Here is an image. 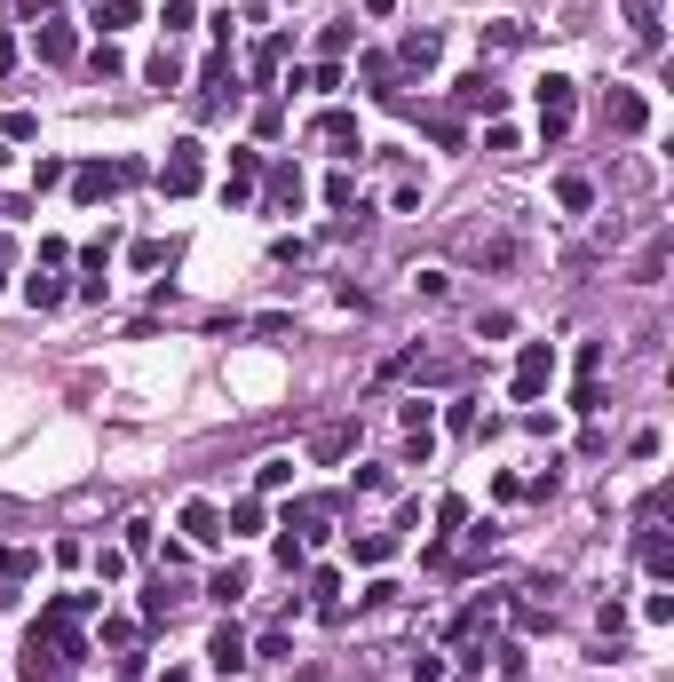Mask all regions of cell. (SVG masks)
<instances>
[{
	"label": "cell",
	"mask_w": 674,
	"mask_h": 682,
	"mask_svg": "<svg viewBox=\"0 0 674 682\" xmlns=\"http://www.w3.org/2000/svg\"><path fill=\"white\" fill-rule=\"evenodd\" d=\"M199 183H207V143H191V135H183V143H167V167H159V191H167V199H191Z\"/></svg>",
	"instance_id": "1"
},
{
	"label": "cell",
	"mask_w": 674,
	"mask_h": 682,
	"mask_svg": "<svg viewBox=\"0 0 674 682\" xmlns=\"http://www.w3.org/2000/svg\"><path fill=\"white\" fill-rule=\"evenodd\" d=\"M571 112H579L571 80H563V72H548V80H540V135H548V143H556V135H571Z\"/></svg>",
	"instance_id": "2"
},
{
	"label": "cell",
	"mask_w": 674,
	"mask_h": 682,
	"mask_svg": "<svg viewBox=\"0 0 674 682\" xmlns=\"http://www.w3.org/2000/svg\"><path fill=\"white\" fill-rule=\"evenodd\" d=\"M548 381H556V349H548V341H524V357H516V397L532 405Z\"/></svg>",
	"instance_id": "3"
},
{
	"label": "cell",
	"mask_w": 674,
	"mask_h": 682,
	"mask_svg": "<svg viewBox=\"0 0 674 682\" xmlns=\"http://www.w3.org/2000/svg\"><path fill=\"white\" fill-rule=\"evenodd\" d=\"M207 667H215V675H246V667H254V643H246L238 627H215V635H207Z\"/></svg>",
	"instance_id": "4"
},
{
	"label": "cell",
	"mask_w": 674,
	"mask_h": 682,
	"mask_svg": "<svg viewBox=\"0 0 674 682\" xmlns=\"http://www.w3.org/2000/svg\"><path fill=\"white\" fill-rule=\"evenodd\" d=\"M603 119H611L619 135H643V119H651V104H643V88H611V96H603Z\"/></svg>",
	"instance_id": "5"
},
{
	"label": "cell",
	"mask_w": 674,
	"mask_h": 682,
	"mask_svg": "<svg viewBox=\"0 0 674 682\" xmlns=\"http://www.w3.org/2000/svg\"><path fill=\"white\" fill-rule=\"evenodd\" d=\"M452 104H460V112H500V104H508V88H492L484 72H468V80H452Z\"/></svg>",
	"instance_id": "6"
},
{
	"label": "cell",
	"mask_w": 674,
	"mask_h": 682,
	"mask_svg": "<svg viewBox=\"0 0 674 682\" xmlns=\"http://www.w3.org/2000/svg\"><path fill=\"white\" fill-rule=\"evenodd\" d=\"M183 540L215 548V540H223V508H215V500H183Z\"/></svg>",
	"instance_id": "7"
},
{
	"label": "cell",
	"mask_w": 674,
	"mask_h": 682,
	"mask_svg": "<svg viewBox=\"0 0 674 682\" xmlns=\"http://www.w3.org/2000/svg\"><path fill=\"white\" fill-rule=\"evenodd\" d=\"M318 143L341 151V159H349V151H365V143H357V112H318Z\"/></svg>",
	"instance_id": "8"
},
{
	"label": "cell",
	"mask_w": 674,
	"mask_h": 682,
	"mask_svg": "<svg viewBox=\"0 0 674 682\" xmlns=\"http://www.w3.org/2000/svg\"><path fill=\"white\" fill-rule=\"evenodd\" d=\"M32 571H40V548H24V540H16V548H0V587H24Z\"/></svg>",
	"instance_id": "9"
},
{
	"label": "cell",
	"mask_w": 674,
	"mask_h": 682,
	"mask_svg": "<svg viewBox=\"0 0 674 682\" xmlns=\"http://www.w3.org/2000/svg\"><path fill=\"white\" fill-rule=\"evenodd\" d=\"M643 571H651V579H674V548H667L659 524H643Z\"/></svg>",
	"instance_id": "10"
},
{
	"label": "cell",
	"mask_w": 674,
	"mask_h": 682,
	"mask_svg": "<svg viewBox=\"0 0 674 682\" xmlns=\"http://www.w3.org/2000/svg\"><path fill=\"white\" fill-rule=\"evenodd\" d=\"M349 556L357 564H389L397 556V532H349Z\"/></svg>",
	"instance_id": "11"
},
{
	"label": "cell",
	"mask_w": 674,
	"mask_h": 682,
	"mask_svg": "<svg viewBox=\"0 0 674 682\" xmlns=\"http://www.w3.org/2000/svg\"><path fill=\"white\" fill-rule=\"evenodd\" d=\"M175 603H183V579H151L143 587V619H175Z\"/></svg>",
	"instance_id": "12"
},
{
	"label": "cell",
	"mask_w": 674,
	"mask_h": 682,
	"mask_svg": "<svg viewBox=\"0 0 674 682\" xmlns=\"http://www.w3.org/2000/svg\"><path fill=\"white\" fill-rule=\"evenodd\" d=\"M556 207L563 215H587V207H595V183H587V175H556Z\"/></svg>",
	"instance_id": "13"
},
{
	"label": "cell",
	"mask_w": 674,
	"mask_h": 682,
	"mask_svg": "<svg viewBox=\"0 0 674 682\" xmlns=\"http://www.w3.org/2000/svg\"><path fill=\"white\" fill-rule=\"evenodd\" d=\"M349 445H357V421H334V429H318V445H310V453H318V460H341Z\"/></svg>",
	"instance_id": "14"
},
{
	"label": "cell",
	"mask_w": 674,
	"mask_h": 682,
	"mask_svg": "<svg viewBox=\"0 0 674 682\" xmlns=\"http://www.w3.org/2000/svg\"><path fill=\"white\" fill-rule=\"evenodd\" d=\"M119 183V167H104V159H96V167H80V175H72V191H80V199H104V191H112Z\"/></svg>",
	"instance_id": "15"
},
{
	"label": "cell",
	"mask_w": 674,
	"mask_h": 682,
	"mask_svg": "<svg viewBox=\"0 0 674 682\" xmlns=\"http://www.w3.org/2000/svg\"><path fill=\"white\" fill-rule=\"evenodd\" d=\"M270 207H302V175L294 167H270Z\"/></svg>",
	"instance_id": "16"
},
{
	"label": "cell",
	"mask_w": 674,
	"mask_h": 682,
	"mask_svg": "<svg viewBox=\"0 0 674 682\" xmlns=\"http://www.w3.org/2000/svg\"><path fill=\"white\" fill-rule=\"evenodd\" d=\"M659 270H667V238H651V246L635 254V286H659Z\"/></svg>",
	"instance_id": "17"
},
{
	"label": "cell",
	"mask_w": 674,
	"mask_h": 682,
	"mask_svg": "<svg viewBox=\"0 0 674 682\" xmlns=\"http://www.w3.org/2000/svg\"><path fill=\"white\" fill-rule=\"evenodd\" d=\"M254 484H262V492H286V484H294V460H286V453H270L262 468H254Z\"/></svg>",
	"instance_id": "18"
},
{
	"label": "cell",
	"mask_w": 674,
	"mask_h": 682,
	"mask_svg": "<svg viewBox=\"0 0 674 682\" xmlns=\"http://www.w3.org/2000/svg\"><path fill=\"white\" fill-rule=\"evenodd\" d=\"M437 48H445L437 32H405V64H421V72H429V64H437Z\"/></svg>",
	"instance_id": "19"
},
{
	"label": "cell",
	"mask_w": 674,
	"mask_h": 682,
	"mask_svg": "<svg viewBox=\"0 0 674 682\" xmlns=\"http://www.w3.org/2000/svg\"><path fill=\"white\" fill-rule=\"evenodd\" d=\"M24 302H32V310H64V278H32Z\"/></svg>",
	"instance_id": "20"
},
{
	"label": "cell",
	"mask_w": 674,
	"mask_h": 682,
	"mask_svg": "<svg viewBox=\"0 0 674 682\" xmlns=\"http://www.w3.org/2000/svg\"><path fill=\"white\" fill-rule=\"evenodd\" d=\"M460 524H468V500H460V492H445V500H437V540H445V532H460Z\"/></svg>",
	"instance_id": "21"
},
{
	"label": "cell",
	"mask_w": 674,
	"mask_h": 682,
	"mask_svg": "<svg viewBox=\"0 0 674 682\" xmlns=\"http://www.w3.org/2000/svg\"><path fill=\"white\" fill-rule=\"evenodd\" d=\"M175 80H183V56L159 48V56H151V88H175Z\"/></svg>",
	"instance_id": "22"
},
{
	"label": "cell",
	"mask_w": 674,
	"mask_h": 682,
	"mask_svg": "<svg viewBox=\"0 0 674 682\" xmlns=\"http://www.w3.org/2000/svg\"><path fill=\"white\" fill-rule=\"evenodd\" d=\"M223 532H262V500H238L223 516Z\"/></svg>",
	"instance_id": "23"
},
{
	"label": "cell",
	"mask_w": 674,
	"mask_h": 682,
	"mask_svg": "<svg viewBox=\"0 0 674 682\" xmlns=\"http://www.w3.org/2000/svg\"><path fill=\"white\" fill-rule=\"evenodd\" d=\"M207 595H215V603H238V595H246V571H238V564L215 571V587H207Z\"/></svg>",
	"instance_id": "24"
},
{
	"label": "cell",
	"mask_w": 674,
	"mask_h": 682,
	"mask_svg": "<svg viewBox=\"0 0 674 682\" xmlns=\"http://www.w3.org/2000/svg\"><path fill=\"white\" fill-rule=\"evenodd\" d=\"M40 56H48V64H64V56H72V32H64V24H48V32H40Z\"/></svg>",
	"instance_id": "25"
},
{
	"label": "cell",
	"mask_w": 674,
	"mask_h": 682,
	"mask_svg": "<svg viewBox=\"0 0 674 682\" xmlns=\"http://www.w3.org/2000/svg\"><path fill=\"white\" fill-rule=\"evenodd\" d=\"M627 16H635V32H643V40H659V0H627Z\"/></svg>",
	"instance_id": "26"
},
{
	"label": "cell",
	"mask_w": 674,
	"mask_h": 682,
	"mask_svg": "<svg viewBox=\"0 0 674 682\" xmlns=\"http://www.w3.org/2000/svg\"><path fill=\"white\" fill-rule=\"evenodd\" d=\"M96 24H104V32H119V24H135V0H104V8H96Z\"/></svg>",
	"instance_id": "27"
},
{
	"label": "cell",
	"mask_w": 674,
	"mask_h": 682,
	"mask_svg": "<svg viewBox=\"0 0 674 682\" xmlns=\"http://www.w3.org/2000/svg\"><path fill=\"white\" fill-rule=\"evenodd\" d=\"M278 56H286V40H262V48H254V80H270V72H278Z\"/></svg>",
	"instance_id": "28"
},
{
	"label": "cell",
	"mask_w": 674,
	"mask_h": 682,
	"mask_svg": "<svg viewBox=\"0 0 674 682\" xmlns=\"http://www.w3.org/2000/svg\"><path fill=\"white\" fill-rule=\"evenodd\" d=\"M24 135H40V119H32V112H8V127H0V143H24Z\"/></svg>",
	"instance_id": "29"
},
{
	"label": "cell",
	"mask_w": 674,
	"mask_h": 682,
	"mask_svg": "<svg viewBox=\"0 0 674 682\" xmlns=\"http://www.w3.org/2000/svg\"><path fill=\"white\" fill-rule=\"evenodd\" d=\"M429 135L445 143V151H460V119H445V112H429Z\"/></svg>",
	"instance_id": "30"
},
{
	"label": "cell",
	"mask_w": 674,
	"mask_h": 682,
	"mask_svg": "<svg viewBox=\"0 0 674 682\" xmlns=\"http://www.w3.org/2000/svg\"><path fill=\"white\" fill-rule=\"evenodd\" d=\"M8 72H16V40L0 32V80H8Z\"/></svg>",
	"instance_id": "31"
}]
</instances>
